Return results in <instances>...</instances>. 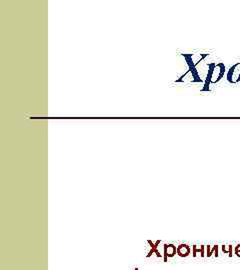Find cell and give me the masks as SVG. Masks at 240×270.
<instances>
[{"label":"cell","mask_w":240,"mask_h":270,"mask_svg":"<svg viewBox=\"0 0 240 270\" xmlns=\"http://www.w3.org/2000/svg\"><path fill=\"white\" fill-rule=\"evenodd\" d=\"M182 56L185 58L187 64H188V68H189L188 71L192 77V82H202L203 80L200 78V76L196 70L195 62L193 61V54H182Z\"/></svg>","instance_id":"6da1fadb"},{"label":"cell","mask_w":240,"mask_h":270,"mask_svg":"<svg viewBox=\"0 0 240 270\" xmlns=\"http://www.w3.org/2000/svg\"><path fill=\"white\" fill-rule=\"evenodd\" d=\"M226 79L231 84H237L240 82V62L230 67L226 74Z\"/></svg>","instance_id":"7a4b0ae2"},{"label":"cell","mask_w":240,"mask_h":270,"mask_svg":"<svg viewBox=\"0 0 240 270\" xmlns=\"http://www.w3.org/2000/svg\"><path fill=\"white\" fill-rule=\"evenodd\" d=\"M225 65L222 62H219L215 65L214 69H213V73H212V80H211V84H215L218 83L224 76L225 73Z\"/></svg>","instance_id":"3957f363"},{"label":"cell","mask_w":240,"mask_h":270,"mask_svg":"<svg viewBox=\"0 0 240 270\" xmlns=\"http://www.w3.org/2000/svg\"><path fill=\"white\" fill-rule=\"evenodd\" d=\"M216 63L212 62L208 65V70H207V75L204 81V87L201 89L202 91H209L210 89V84H211V80H212V73H213V69L215 67Z\"/></svg>","instance_id":"277c9868"},{"label":"cell","mask_w":240,"mask_h":270,"mask_svg":"<svg viewBox=\"0 0 240 270\" xmlns=\"http://www.w3.org/2000/svg\"><path fill=\"white\" fill-rule=\"evenodd\" d=\"M177 254V247L174 244H165L164 245V262H167V259L174 257Z\"/></svg>","instance_id":"5b68a950"},{"label":"cell","mask_w":240,"mask_h":270,"mask_svg":"<svg viewBox=\"0 0 240 270\" xmlns=\"http://www.w3.org/2000/svg\"><path fill=\"white\" fill-rule=\"evenodd\" d=\"M191 252L190 247L187 244H180L177 246V255L180 257H187Z\"/></svg>","instance_id":"8992f818"},{"label":"cell","mask_w":240,"mask_h":270,"mask_svg":"<svg viewBox=\"0 0 240 270\" xmlns=\"http://www.w3.org/2000/svg\"><path fill=\"white\" fill-rule=\"evenodd\" d=\"M148 243H149V245L151 246V250L156 254V256L157 257H160V258H161L162 257V255L161 254H160V252L157 250V247H158V245L160 244V240H157L155 243H152V241L151 240H148Z\"/></svg>","instance_id":"52a82bcc"},{"label":"cell","mask_w":240,"mask_h":270,"mask_svg":"<svg viewBox=\"0 0 240 270\" xmlns=\"http://www.w3.org/2000/svg\"><path fill=\"white\" fill-rule=\"evenodd\" d=\"M204 248H205L204 245H201L200 248H198L197 245H193V246H192V255H193V257H196V253H197V252H200V253H201V256L204 257V256H205Z\"/></svg>","instance_id":"ba28073f"},{"label":"cell","mask_w":240,"mask_h":270,"mask_svg":"<svg viewBox=\"0 0 240 270\" xmlns=\"http://www.w3.org/2000/svg\"><path fill=\"white\" fill-rule=\"evenodd\" d=\"M206 249H207V257H210L212 255V253H215V256L218 257V246L217 245H214L213 248H210V246H206Z\"/></svg>","instance_id":"9c48e42d"},{"label":"cell","mask_w":240,"mask_h":270,"mask_svg":"<svg viewBox=\"0 0 240 270\" xmlns=\"http://www.w3.org/2000/svg\"><path fill=\"white\" fill-rule=\"evenodd\" d=\"M222 251L223 253H228L229 257H232V245H228V249H226V246L222 245Z\"/></svg>","instance_id":"30bf717a"},{"label":"cell","mask_w":240,"mask_h":270,"mask_svg":"<svg viewBox=\"0 0 240 270\" xmlns=\"http://www.w3.org/2000/svg\"><path fill=\"white\" fill-rule=\"evenodd\" d=\"M234 254L237 257H240V244H238V245L235 246V248H234Z\"/></svg>","instance_id":"8fae6325"},{"label":"cell","mask_w":240,"mask_h":270,"mask_svg":"<svg viewBox=\"0 0 240 270\" xmlns=\"http://www.w3.org/2000/svg\"><path fill=\"white\" fill-rule=\"evenodd\" d=\"M135 270H138V268H135Z\"/></svg>","instance_id":"7c38bea8"}]
</instances>
